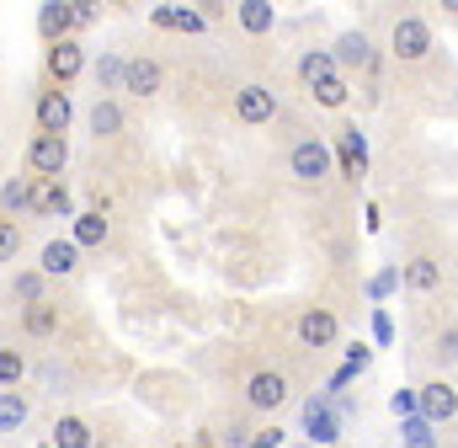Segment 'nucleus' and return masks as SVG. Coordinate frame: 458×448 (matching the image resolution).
<instances>
[{
	"instance_id": "a211bd4d",
	"label": "nucleus",
	"mask_w": 458,
	"mask_h": 448,
	"mask_svg": "<svg viewBox=\"0 0 458 448\" xmlns=\"http://www.w3.org/2000/svg\"><path fill=\"white\" fill-rule=\"evenodd\" d=\"M437 283H443V262L437 256H411L405 262V289L411 294H432Z\"/></svg>"
},
{
	"instance_id": "393cba45",
	"label": "nucleus",
	"mask_w": 458,
	"mask_h": 448,
	"mask_svg": "<svg viewBox=\"0 0 458 448\" xmlns=\"http://www.w3.org/2000/svg\"><path fill=\"white\" fill-rule=\"evenodd\" d=\"M107 229H113V224L102 220V209H91V214H75V229H70V240L86 251V246H102V240H107Z\"/></svg>"
},
{
	"instance_id": "f257e3e1",
	"label": "nucleus",
	"mask_w": 458,
	"mask_h": 448,
	"mask_svg": "<svg viewBox=\"0 0 458 448\" xmlns=\"http://www.w3.org/2000/svg\"><path fill=\"white\" fill-rule=\"evenodd\" d=\"M331 166H336V150H331L326 139H299V144L288 150V177L304 182V187H320V182L331 177Z\"/></svg>"
},
{
	"instance_id": "e433bc0d",
	"label": "nucleus",
	"mask_w": 458,
	"mask_h": 448,
	"mask_svg": "<svg viewBox=\"0 0 458 448\" xmlns=\"http://www.w3.org/2000/svg\"><path fill=\"white\" fill-rule=\"evenodd\" d=\"M394 283H400V267H384V272L373 278V299H384V294H389Z\"/></svg>"
},
{
	"instance_id": "f03ea898",
	"label": "nucleus",
	"mask_w": 458,
	"mask_h": 448,
	"mask_svg": "<svg viewBox=\"0 0 458 448\" xmlns=\"http://www.w3.org/2000/svg\"><path fill=\"white\" fill-rule=\"evenodd\" d=\"M342 427H346V417L336 411L331 395H310V401H304V444L331 448L336 438H342Z\"/></svg>"
},
{
	"instance_id": "0eeeda50",
	"label": "nucleus",
	"mask_w": 458,
	"mask_h": 448,
	"mask_svg": "<svg viewBox=\"0 0 458 448\" xmlns=\"http://www.w3.org/2000/svg\"><path fill=\"white\" fill-rule=\"evenodd\" d=\"M43 65H48V81L64 91V86L86 70V43H81V38H64V43H54V48H48V59H43Z\"/></svg>"
},
{
	"instance_id": "f8f14e48",
	"label": "nucleus",
	"mask_w": 458,
	"mask_h": 448,
	"mask_svg": "<svg viewBox=\"0 0 458 448\" xmlns=\"http://www.w3.org/2000/svg\"><path fill=\"white\" fill-rule=\"evenodd\" d=\"M70 91H59V86H48V91H38V134H64L70 128Z\"/></svg>"
},
{
	"instance_id": "f3484780",
	"label": "nucleus",
	"mask_w": 458,
	"mask_h": 448,
	"mask_svg": "<svg viewBox=\"0 0 458 448\" xmlns=\"http://www.w3.org/2000/svg\"><path fill=\"white\" fill-rule=\"evenodd\" d=\"M38 209V177H16L0 187V214H27Z\"/></svg>"
},
{
	"instance_id": "dca6fc26",
	"label": "nucleus",
	"mask_w": 458,
	"mask_h": 448,
	"mask_svg": "<svg viewBox=\"0 0 458 448\" xmlns=\"http://www.w3.org/2000/svg\"><path fill=\"white\" fill-rule=\"evenodd\" d=\"M11 299H16L21 310L43 305V299H48V278H43L38 267H21V272H11Z\"/></svg>"
},
{
	"instance_id": "cd10ccee",
	"label": "nucleus",
	"mask_w": 458,
	"mask_h": 448,
	"mask_svg": "<svg viewBox=\"0 0 458 448\" xmlns=\"http://www.w3.org/2000/svg\"><path fill=\"white\" fill-rule=\"evenodd\" d=\"M155 27H176V32H203L208 22L187 5H155Z\"/></svg>"
},
{
	"instance_id": "ea45409f",
	"label": "nucleus",
	"mask_w": 458,
	"mask_h": 448,
	"mask_svg": "<svg viewBox=\"0 0 458 448\" xmlns=\"http://www.w3.org/2000/svg\"><path fill=\"white\" fill-rule=\"evenodd\" d=\"M225 444H229V448H250V427H229Z\"/></svg>"
},
{
	"instance_id": "a19ab883",
	"label": "nucleus",
	"mask_w": 458,
	"mask_h": 448,
	"mask_svg": "<svg viewBox=\"0 0 458 448\" xmlns=\"http://www.w3.org/2000/svg\"><path fill=\"white\" fill-rule=\"evenodd\" d=\"M373 332H378V341H389V332H394V326H389V315H384V310H378V315H373Z\"/></svg>"
},
{
	"instance_id": "58836bf2",
	"label": "nucleus",
	"mask_w": 458,
	"mask_h": 448,
	"mask_svg": "<svg viewBox=\"0 0 458 448\" xmlns=\"http://www.w3.org/2000/svg\"><path fill=\"white\" fill-rule=\"evenodd\" d=\"M70 5H75V27H91L97 22V5L91 0H70Z\"/></svg>"
},
{
	"instance_id": "7c9ffc66",
	"label": "nucleus",
	"mask_w": 458,
	"mask_h": 448,
	"mask_svg": "<svg viewBox=\"0 0 458 448\" xmlns=\"http://www.w3.org/2000/svg\"><path fill=\"white\" fill-rule=\"evenodd\" d=\"M310 91H315L320 108H346V81L342 75H331V81H320V86H310Z\"/></svg>"
},
{
	"instance_id": "b1692460",
	"label": "nucleus",
	"mask_w": 458,
	"mask_h": 448,
	"mask_svg": "<svg viewBox=\"0 0 458 448\" xmlns=\"http://www.w3.org/2000/svg\"><path fill=\"white\" fill-rule=\"evenodd\" d=\"M299 75H304V86H320V81H331V75H342V70H336L331 48H310V54L299 59Z\"/></svg>"
},
{
	"instance_id": "412c9836",
	"label": "nucleus",
	"mask_w": 458,
	"mask_h": 448,
	"mask_svg": "<svg viewBox=\"0 0 458 448\" xmlns=\"http://www.w3.org/2000/svg\"><path fill=\"white\" fill-rule=\"evenodd\" d=\"M21 332L32 336V341H48V336H59V305H32V310H21Z\"/></svg>"
},
{
	"instance_id": "423d86ee",
	"label": "nucleus",
	"mask_w": 458,
	"mask_h": 448,
	"mask_svg": "<svg viewBox=\"0 0 458 448\" xmlns=\"http://www.w3.org/2000/svg\"><path fill=\"white\" fill-rule=\"evenodd\" d=\"M234 112H240V123H272L277 117V91L272 86H261V81H245L240 91H234Z\"/></svg>"
},
{
	"instance_id": "bb28decb",
	"label": "nucleus",
	"mask_w": 458,
	"mask_h": 448,
	"mask_svg": "<svg viewBox=\"0 0 458 448\" xmlns=\"http://www.w3.org/2000/svg\"><path fill=\"white\" fill-rule=\"evenodd\" d=\"M91 134H97V139H117V134H123V108H117L113 97H97V108H91Z\"/></svg>"
},
{
	"instance_id": "1a4fd4ad",
	"label": "nucleus",
	"mask_w": 458,
	"mask_h": 448,
	"mask_svg": "<svg viewBox=\"0 0 458 448\" xmlns=\"http://www.w3.org/2000/svg\"><path fill=\"white\" fill-rule=\"evenodd\" d=\"M293 332H299V341H304V347H336L342 321H336L326 305H310V310L299 315V326H293Z\"/></svg>"
},
{
	"instance_id": "c85d7f7f",
	"label": "nucleus",
	"mask_w": 458,
	"mask_h": 448,
	"mask_svg": "<svg viewBox=\"0 0 458 448\" xmlns=\"http://www.w3.org/2000/svg\"><path fill=\"white\" fill-rule=\"evenodd\" d=\"M400 433H405V448H437V427L427 417H405Z\"/></svg>"
},
{
	"instance_id": "2eb2a0df",
	"label": "nucleus",
	"mask_w": 458,
	"mask_h": 448,
	"mask_svg": "<svg viewBox=\"0 0 458 448\" xmlns=\"http://www.w3.org/2000/svg\"><path fill=\"white\" fill-rule=\"evenodd\" d=\"M75 267H81V246H75L70 235H64V240H48L43 256H38V272H43V278H70Z\"/></svg>"
},
{
	"instance_id": "6e6552de",
	"label": "nucleus",
	"mask_w": 458,
	"mask_h": 448,
	"mask_svg": "<svg viewBox=\"0 0 458 448\" xmlns=\"http://www.w3.org/2000/svg\"><path fill=\"white\" fill-rule=\"evenodd\" d=\"M416 395H421V417H427L432 427H443V422L458 417V390L448 384V379H427Z\"/></svg>"
},
{
	"instance_id": "c756f323",
	"label": "nucleus",
	"mask_w": 458,
	"mask_h": 448,
	"mask_svg": "<svg viewBox=\"0 0 458 448\" xmlns=\"http://www.w3.org/2000/svg\"><path fill=\"white\" fill-rule=\"evenodd\" d=\"M123 70H128L123 54H102V59H97V86H102V91H123Z\"/></svg>"
},
{
	"instance_id": "5701e85b",
	"label": "nucleus",
	"mask_w": 458,
	"mask_h": 448,
	"mask_svg": "<svg viewBox=\"0 0 458 448\" xmlns=\"http://www.w3.org/2000/svg\"><path fill=\"white\" fill-rule=\"evenodd\" d=\"M27 417H32L27 395H21V390H0V433H21Z\"/></svg>"
},
{
	"instance_id": "6ab92c4d",
	"label": "nucleus",
	"mask_w": 458,
	"mask_h": 448,
	"mask_svg": "<svg viewBox=\"0 0 458 448\" xmlns=\"http://www.w3.org/2000/svg\"><path fill=\"white\" fill-rule=\"evenodd\" d=\"M48 444H54V448H97V433H91V422H86V417H59Z\"/></svg>"
},
{
	"instance_id": "39448f33",
	"label": "nucleus",
	"mask_w": 458,
	"mask_h": 448,
	"mask_svg": "<svg viewBox=\"0 0 458 448\" xmlns=\"http://www.w3.org/2000/svg\"><path fill=\"white\" fill-rule=\"evenodd\" d=\"M245 406L261 411V417H272L277 406H288V374L283 368H256L245 379Z\"/></svg>"
},
{
	"instance_id": "20e7f679",
	"label": "nucleus",
	"mask_w": 458,
	"mask_h": 448,
	"mask_svg": "<svg viewBox=\"0 0 458 448\" xmlns=\"http://www.w3.org/2000/svg\"><path fill=\"white\" fill-rule=\"evenodd\" d=\"M27 166H32L38 182H59L64 166H70V144H64V134H38V139L27 144Z\"/></svg>"
},
{
	"instance_id": "4c0bfd02",
	"label": "nucleus",
	"mask_w": 458,
	"mask_h": 448,
	"mask_svg": "<svg viewBox=\"0 0 458 448\" xmlns=\"http://www.w3.org/2000/svg\"><path fill=\"white\" fill-rule=\"evenodd\" d=\"M368 363H373V352H368V347H362V341H357V347H352V352H346V374H362V368H368Z\"/></svg>"
},
{
	"instance_id": "4468645a",
	"label": "nucleus",
	"mask_w": 458,
	"mask_h": 448,
	"mask_svg": "<svg viewBox=\"0 0 458 448\" xmlns=\"http://www.w3.org/2000/svg\"><path fill=\"white\" fill-rule=\"evenodd\" d=\"M160 86H165L160 59H128V70H123V91L128 97H155Z\"/></svg>"
},
{
	"instance_id": "9d476101",
	"label": "nucleus",
	"mask_w": 458,
	"mask_h": 448,
	"mask_svg": "<svg viewBox=\"0 0 458 448\" xmlns=\"http://www.w3.org/2000/svg\"><path fill=\"white\" fill-rule=\"evenodd\" d=\"M336 160H342V177H352V182L368 171V139H362L357 123H342L336 128Z\"/></svg>"
},
{
	"instance_id": "473e14b6",
	"label": "nucleus",
	"mask_w": 458,
	"mask_h": 448,
	"mask_svg": "<svg viewBox=\"0 0 458 448\" xmlns=\"http://www.w3.org/2000/svg\"><path fill=\"white\" fill-rule=\"evenodd\" d=\"M38 379H43L48 395H64V390H70V368H64V363H38Z\"/></svg>"
},
{
	"instance_id": "a878e982",
	"label": "nucleus",
	"mask_w": 458,
	"mask_h": 448,
	"mask_svg": "<svg viewBox=\"0 0 458 448\" xmlns=\"http://www.w3.org/2000/svg\"><path fill=\"white\" fill-rule=\"evenodd\" d=\"M27 374H32L27 352H21V347H0V390H21Z\"/></svg>"
},
{
	"instance_id": "72a5a7b5",
	"label": "nucleus",
	"mask_w": 458,
	"mask_h": 448,
	"mask_svg": "<svg viewBox=\"0 0 458 448\" xmlns=\"http://www.w3.org/2000/svg\"><path fill=\"white\" fill-rule=\"evenodd\" d=\"M16 251H21V229H16V220H0V267L16 262Z\"/></svg>"
},
{
	"instance_id": "c9c22d12",
	"label": "nucleus",
	"mask_w": 458,
	"mask_h": 448,
	"mask_svg": "<svg viewBox=\"0 0 458 448\" xmlns=\"http://www.w3.org/2000/svg\"><path fill=\"white\" fill-rule=\"evenodd\" d=\"M283 444V427L272 422V427H261V433H250V448H277Z\"/></svg>"
},
{
	"instance_id": "aec40b11",
	"label": "nucleus",
	"mask_w": 458,
	"mask_h": 448,
	"mask_svg": "<svg viewBox=\"0 0 458 448\" xmlns=\"http://www.w3.org/2000/svg\"><path fill=\"white\" fill-rule=\"evenodd\" d=\"M234 16H240V27H245L250 38H261V32H272V27H277L272 0H240V5H234Z\"/></svg>"
},
{
	"instance_id": "37998d69",
	"label": "nucleus",
	"mask_w": 458,
	"mask_h": 448,
	"mask_svg": "<svg viewBox=\"0 0 458 448\" xmlns=\"http://www.w3.org/2000/svg\"><path fill=\"white\" fill-rule=\"evenodd\" d=\"M43 448H54V444H43Z\"/></svg>"
},
{
	"instance_id": "7ed1b4c3",
	"label": "nucleus",
	"mask_w": 458,
	"mask_h": 448,
	"mask_svg": "<svg viewBox=\"0 0 458 448\" xmlns=\"http://www.w3.org/2000/svg\"><path fill=\"white\" fill-rule=\"evenodd\" d=\"M389 54H394L400 65L427 59V54H432V22H427V16H400L394 32H389Z\"/></svg>"
},
{
	"instance_id": "ddd939ff",
	"label": "nucleus",
	"mask_w": 458,
	"mask_h": 448,
	"mask_svg": "<svg viewBox=\"0 0 458 448\" xmlns=\"http://www.w3.org/2000/svg\"><path fill=\"white\" fill-rule=\"evenodd\" d=\"M38 32L48 38V48L64 43V38H75V5H70V0H48V5H38Z\"/></svg>"
},
{
	"instance_id": "9b49d317",
	"label": "nucleus",
	"mask_w": 458,
	"mask_h": 448,
	"mask_svg": "<svg viewBox=\"0 0 458 448\" xmlns=\"http://www.w3.org/2000/svg\"><path fill=\"white\" fill-rule=\"evenodd\" d=\"M331 59H336V70H373V38H368L362 27H352V32L336 38Z\"/></svg>"
},
{
	"instance_id": "f704fd0d",
	"label": "nucleus",
	"mask_w": 458,
	"mask_h": 448,
	"mask_svg": "<svg viewBox=\"0 0 458 448\" xmlns=\"http://www.w3.org/2000/svg\"><path fill=\"white\" fill-rule=\"evenodd\" d=\"M389 411H394V417H421V395H416V390H394V395H389Z\"/></svg>"
},
{
	"instance_id": "79ce46f5",
	"label": "nucleus",
	"mask_w": 458,
	"mask_h": 448,
	"mask_svg": "<svg viewBox=\"0 0 458 448\" xmlns=\"http://www.w3.org/2000/svg\"><path fill=\"white\" fill-rule=\"evenodd\" d=\"M299 448H315V444H299Z\"/></svg>"
},
{
	"instance_id": "4be33fe9",
	"label": "nucleus",
	"mask_w": 458,
	"mask_h": 448,
	"mask_svg": "<svg viewBox=\"0 0 458 448\" xmlns=\"http://www.w3.org/2000/svg\"><path fill=\"white\" fill-rule=\"evenodd\" d=\"M38 214H59V220H75L70 187H64V182H38Z\"/></svg>"
},
{
	"instance_id": "2f4dec72",
	"label": "nucleus",
	"mask_w": 458,
	"mask_h": 448,
	"mask_svg": "<svg viewBox=\"0 0 458 448\" xmlns=\"http://www.w3.org/2000/svg\"><path fill=\"white\" fill-rule=\"evenodd\" d=\"M432 358H437L443 368H448V363H458V321L437 332V341H432Z\"/></svg>"
}]
</instances>
